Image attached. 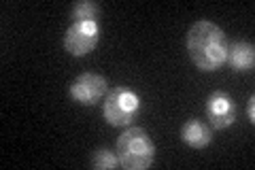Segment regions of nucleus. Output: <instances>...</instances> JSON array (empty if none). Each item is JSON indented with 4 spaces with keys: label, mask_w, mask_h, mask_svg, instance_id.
Wrapping results in <instances>:
<instances>
[{
    "label": "nucleus",
    "mask_w": 255,
    "mask_h": 170,
    "mask_svg": "<svg viewBox=\"0 0 255 170\" xmlns=\"http://www.w3.org/2000/svg\"><path fill=\"white\" fill-rule=\"evenodd\" d=\"M187 53L198 70L213 72L219 70L228 60V34L217 23L200 19L187 32Z\"/></svg>",
    "instance_id": "f257e3e1"
},
{
    "label": "nucleus",
    "mask_w": 255,
    "mask_h": 170,
    "mask_svg": "<svg viewBox=\"0 0 255 170\" xmlns=\"http://www.w3.org/2000/svg\"><path fill=\"white\" fill-rule=\"evenodd\" d=\"M117 158L124 170H147L155 160V143L145 128L128 126L117 136Z\"/></svg>",
    "instance_id": "f03ea898"
},
{
    "label": "nucleus",
    "mask_w": 255,
    "mask_h": 170,
    "mask_svg": "<svg viewBox=\"0 0 255 170\" xmlns=\"http://www.w3.org/2000/svg\"><path fill=\"white\" fill-rule=\"evenodd\" d=\"M140 113V98L136 92L128 87H111L105 96L102 104V115L107 124L113 128H128Z\"/></svg>",
    "instance_id": "7ed1b4c3"
},
{
    "label": "nucleus",
    "mask_w": 255,
    "mask_h": 170,
    "mask_svg": "<svg viewBox=\"0 0 255 170\" xmlns=\"http://www.w3.org/2000/svg\"><path fill=\"white\" fill-rule=\"evenodd\" d=\"M100 40V28L96 21H73L64 34V49L75 58H83L96 49Z\"/></svg>",
    "instance_id": "20e7f679"
},
{
    "label": "nucleus",
    "mask_w": 255,
    "mask_h": 170,
    "mask_svg": "<svg viewBox=\"0 0 255 170\" xmlns=\"http://www.w3.org/2000/svg\"><path fill=\"white\" fill-rule=\"evenodd\" d=\"M109 90H111L109 81L102 75H98V72H83V75H79L73 83H70L68 94L77 104L92 107V104L105 98Z\"/></svg>",
    "instance_id": "39448f33"
},
{
    "label": "nucleus",
    "mask_w": 255,
    "mask_h": 170,
    "mask_svg": "<svg viewBox=\"0 0 255 170\" xmlns=\"http://www.w3.org/2000/svg\"><path fill=\"white\" fill-rule=\"evenodd\" d=\"M206 119L213 130H226L236 121V102L228 92H213L206 100Z\"/></svg>",
    "instance_id": "423d86ee"
},
{
    "label": "nucleus",
    "mask_w": 255,
    "mask_h": 170,
    "mask_svg": "<svg viewBox=\"0 0 255 170\" xmlns=\"http://www.w3.org/2000/svg\"><path fill=\"white\" fill-rule=\"evenodd\" d=\"M181 141L191 149H204L213 143V128L202 119L191 117L181 128Z\"/></svg>",
    "instance_id": "0eeeda50"
},
{
    "label": "nucleus",
    "mask_w": 255,
    "mask_h": 170,
    "mask_svg": "<svg viewBox=\"0 0 255 170\" xmlns=\"http://www.w3.org/2000/svg\"><path fill=\"white\" fill-rule=\"evenodd\" d=\"M230 68L236 72H251L255 66V49L247 40H234L228 45V60Z\"/></svg>",
    "instance_id": "6e6552de"
},
{
    "label": "nucleus",
    "mask_w": 255,
    "mask_h": 170,
    "mask_svg": "<svg viewBox=\"0 0 255 170\" xmlns=\"http://www.w3.org/2000/svg\"><path fill=\"white\" fill-rule=\"evenodd\" d=\"M98 15H100V4L94 0H79L73 4L70 17L73 21H96L98 23Z\"/></svg>",
    "instance_id": "1a4fd4ad"
},
{
    "label": "nucleus",
    "mask_w": 255,
    "mask_h": 170,
    "mask_svg": "<svg viewBox=\"0 0 255 170\" xmlns=\"http://www.w3.org/2000/svg\"><path fill=\"white\" fill-rule=\"evenodd\" d=\"M92 166L96 170H113L119 166V158H117V151H111L107 147L102 149H96L92 153Z\"/></svg>",
    "instance_id": "9d476101"
},
{
    "label": "nucleus",
    "mask_w": 255,
    "mask_h": 170,
    "mask_svg": "<svg viewBox=\"0 0 255 170\" xmlns=\"http://www.w3.org/2000/svg\"><path fill=\"white\" fill-rule=\"evenodd\" d=\"M247 117L253 124L255 121V96H249V102H247Z\"/></svg>",
    "instance_id": "9b49d317"
}]
</instances>
